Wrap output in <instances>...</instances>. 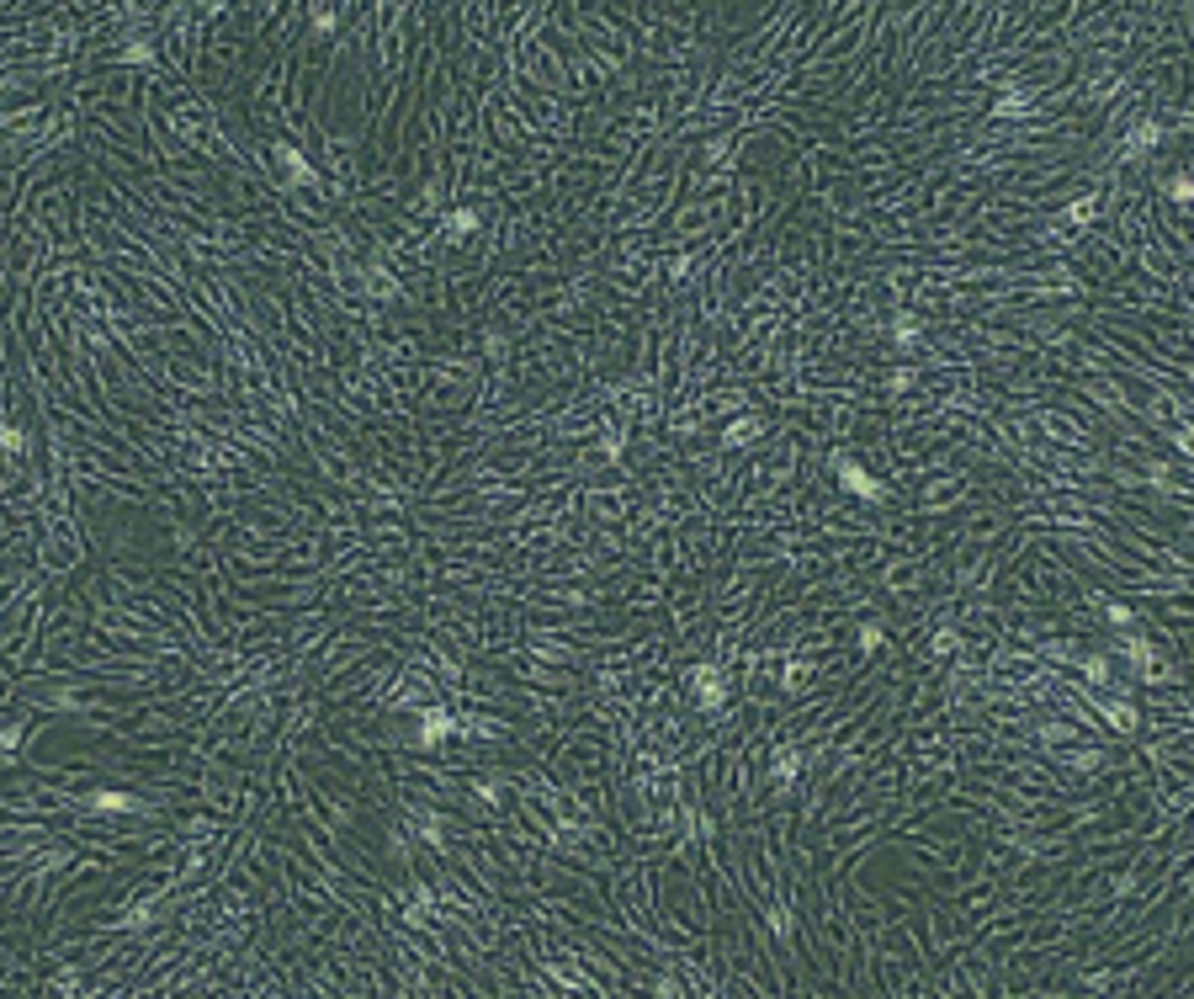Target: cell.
<instances>
[{"mask_svg":"<svg viewBox=\"0 0 1194 999\" xmlns=\"http://www.w3.org/2000/svg\"><path fill=\"white\" fill-rule=\"evenodd\" d=\"M765 431H770V415H754V410H748V415H738V421L722 431V447H744V442L765 436Z\"/></svg>","mask_w":1194,"mask_h":999,"instance_id":"5b68a950","label":"cell"},{"mask_svg":"<svg viewBox=\"0 0 1194 999\" xmlns=\"http://www.w3.org/2000/svg\"><path fill=\"white\" fill-rule=\"evenodd\" d=\"M722 707H728V670L690 665L685 670V713H722Z\"/></svg>","mask_w":1194,"mask_h":999,"instance_id":"7a4b0ae2","label":"cell"},{"mask_svg":"<svg viewBox=\"0 0 1194 999\" xmlns=\"http://www.w3.org/2000/svg\"><path fill=\"white\" fill-rule=\"evenodd\" d=\"M882 644H887V622H860L855 627V659H871Z\"/></svg>","mask_w":1194,"mask_h":999,"instance_id":"8992f818","label":"cell"},{"mask_svg":"<svg viewBox=\"0 0 1194 999\" xmlns=\"http://www.w3.org/2000/svg\"><path fill=\"white\" fill-rule=\"evenodd\" d=\"M271 165L282 171V181L293 187V192H308L319 208H324V181H319V165H314V154L303 150V144H287V139H271Z\"/></svg>","mask_w":1194,"mask_h":999,"instance_id":"6da1fadb","label":"cell"},{"mask_svg":"<svg viewBox=\"0 0 1194 999\" xmlns=\"http://www.w3.org/2000/svg\"><path fill=\"white\" fill-rule=\"evenodd\" d=\"M1099 213H1104V197H1099V192L1073 197V202H1067V219H1062V224H1067L1073 234H1083V230H1093V219H1099Z\"/></svg>","mask_w":1194,"mask_h":999,"instance_id":"277c9868","label":"cell"},{"mask_svg":"<svg viewBox=\"0 0 1194 999\" xmlns=\"http://www.w3.org/2000/svg\"><path fill=\"white\" fill-rule=\"evenodd\" d=\"M828 468H834L839 490H844L850 499H860V505H887V484H882L876 473H865V462H860V458H850V453H834V458H828Z\"/></svg>","mask_w":1194,"mask_h":999,"instance_id":"3957f363","label":"cell"}]
</instances>
